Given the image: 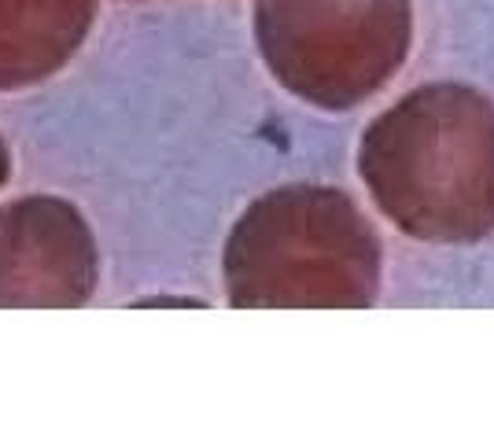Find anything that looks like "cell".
<instances>
[{
	"instance_id": "obj_4",
	"label": "cell",
	"mask_w": 494,
	"mask_h": 442,
	"mask_svg": "<svg viewBox=\"0 0 494 442\" xmlns=\"http://www.w3.org/2000/svg\"><path fill=\"white\" fill-rule=\"evenodd\" d=\"M96 281V240L74 203L26 196L0 207V310L82 306Z\"/></svg>"
},
{
	"instance_id": "obj_1",
	"label": "cell",
	"mask_w": 494,
	"mask_h": 442,
	"mask_svg": "<svg viewBox=\"0 0 494 442\" xmlns=\"http://www.w3.org/2000/svg\"><path fill=\"white\" fill-rule=\"evenodd\" d=\"M358 178L373 207L413 240L494 236V100L461 82L410 89L365 126Z\"/></svg>"
},
{
	"instance_id": "obj_3",
	"label": "cell",
	"mask_w": 494,
	"mask_h": 442,
	"mask_svg": "<svg viewBox=\"0 0 494 442\" xmlns=\"http://www.w3.org/2000/svg\"><path fill=\"white\" fill-rule=\"evenodd\" d=\"M255 41L292 96L354 110L402 71L413 0H255Z\"/></svg>"
},
{
	"instance_id": "obj_6",
	"label": "cell",
	"mask_w": 494,
	"mask_h": 442,
	"mask_svg": "<svg viewBox=\"0 0 494 442\" xmlns=\"http://www.w3.org/2000/svg\"><path fill=\"white\" fill-rule=\"evenodd\" d=\"M12 178V155H8V144L5 137H0V188H5V181Z\"/></svg>"
},
{
	"instance_id": "obj_5",
	"label": "cell",
	"mask_w": 494,
	"mask_h": 442,
	"mask_svg": "<svg viewBox=\"0 0 494 442\" xmlns=\"http://www.w3.org/2000/svg\"><path fill=\"white\" fill-rule=\"evenodd\" d=\"M96 0H0V89L56 74L82 48Z\"/></svg>"
},
{
	"instance_id": "obj_2",
	"label": "cell",
	"mask_w": 494,
	"mask_h": 442,
	"mask_svg": "<svg viewBox=\"0 0 494 442\" xmlns=\"http://www.w3.org/2000/svg\"><path fill=\"white\" fill-rule=\"evenodd\" d=\"M383 244L333 185L258 196L226 236L222 276L237 310H365L380 295Z\"/></svg>"
}]
</instances>
